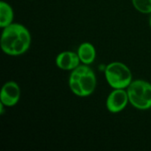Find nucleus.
<instances>
[{
    "instance_id": "20e7f679",
    "label": "nucleus",
    "mask_w": 151,
    "mask_h": 151,
    "mask_svg": "<svg viewBox=\"0 0 151 151\" xmlns=\"http://www.w3.org/2000/svg\"><path fill=\"white\" fill-rule=\"evenodd\" d=\"M105 79L112 88H127L133 81L129 67L121 62L110 63L104 71Z\"/></svg>"
},
{
    "instance_id": "6e6552de",
    "label": "nucleus",
    "mask_w": 151,
    "mask_h": 151,
    "mask_svg": "<svg viewBox=\"0 0 151 151\" xmlns=\"http://www.w3.org/2000/svg\"><path fill=\"white\" fill-rule=\"evenodd\" d=\"M77 53L81 59V62L85 65L92 64L95 61L96 56V51L94 45L88 42H82L79 46Z\"/></svg>"
},
{
    "instance_id": "f257e3e1",
    "label": "nucleus",
    "mask_w": 151,
    "mask_h": 151,
    "mask_svg": "<svg viewBox=\"0 0 151 151\" xmlns=\"http://www.w3.org/2000/svg\"><path fill=\"white\" fill-rule=\"evenodd\" d=\"M0 44L2 50L9 56L22 55L30 47V32L25 26L19 23H12L4 28Z\"/></svg>"
},
{
    "instance_id": "0eeeda50",
    "label": "nucleus",
    "mask_w": 151,
    "mask_h": 151,
    "mask_svg": "<svg viewBox=\"0 0 151 151\" xmlns=\"http://www.w3.org/2000/svg\"><path fill=\"white\" fill-rule=\"evenodd\" d=\"M80 62L78 53L73 51H63L56 58L57 66L65 71H73L80 65Z\"/></svg>"
},
{
    "instance_id": "f03ea898",
    "label": "nucleus",
    "mask_w": 151,
    "mask_h": 151,
    "mask_svg": "<svg viewBox=\"0 0 151 151\" xmlns=\"http://www.w3.org/2000/svg\"><path fill=\"white\" fill-rule=\"evenodd\" d=\"M69 88L77 96L85 97L93 94L96 87V77L88 65H80L69 76Z\"/></svg>"
},
{
    "instance_id": "7ed1b4c3",
    "label": "nucleus",
    "mask_w": 151,
    "mask_h": 151,
    "mask_svg": "<svg viewBox=\"0 0 151 151\" xmlns=\"http://www.w3.org/2000/svg\"><path fill=\"white\" fill-rule=\"evenodd\" d=\"M129 103L136 109L146 111L151 108V84L144 80H134L127 87Z\"/></svg>"
},
{
    "instance_id": "9d476101",
    "label": "nucleus",
    "mask_w": 151,
    "mask_h": 151,
    "mask_svg": "<svg viewBox=\"0 0 151 151\" xmlns=\"http://www.w3.org/2000/svg\"><path fill=\"white\" fill-rule=\"evenodd\" d=\"M134 7L142 13H151V0H132Z\"/></svg>"
},
{
    "instance_id": "9b49d317",
    "label": "nucleus",
    "mask_w": 151,
    "mask_h": 151,
    "mask_svg": "<svg viewBox=\"0 0 151 151\" xmlns=\"http://www.w3.org/2000/svg\"><path fill=\"white\" fill-rule=\"evenodd\" d=\"M150 27H151V13H150Z\"/></svg>"
},
{
    "instance_id": "423d86ee",
    "label": "nucleus",
    "mask_w": 151,
    "mask_h": 151,
    "mask_svg": "<svg viewBox=\"0 0 151 151\" xmlns=\"http://www.w3.org/2000/svg\"><path fill=\"white\" fill-rule=\"evenodd\" d=\"M20 98V88L15 81H7L2 87L0 102L5 107H12L18 104Z\"/></svg>"
},
{
    "instance_id": "39448f33",
    "label": "nucleus",
    "mask_w": 151,
    "mask_h": 151,
    "mask_svg": "<svg viewBox=\"0 0 151 151\" xmlns=\"http://www.w3.org/2000/svg\"><path fill=\"white\" fill-rule=\"evenodd\" d=\"M129 103L127 90L126 88H113L106 100L107 110L111 113L122 111Z\"/></svg>"
},
{
    "instance_id": "1a4fd4ad",
    "label": "nucleus",
    "mask_w": 151,
    "mask_h": 151,
    "mask_svg": "<svg viewBox=\"0 0 151 151\" xmlns=\"http://www.w3.org/2000/svg\"><path fill=\"white\" fill-rule=\"evenodd\" d=\"M14 12L12 7L6 2H0V27L4 28L5 27L13 23Z\"/></svg>"
}]
</instances>
